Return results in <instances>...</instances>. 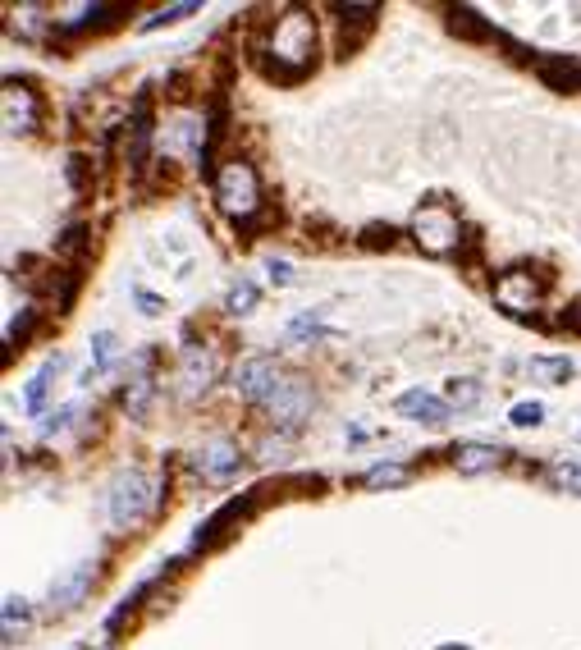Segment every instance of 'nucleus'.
Here are the masks:
<instances>
[{"mask_svg":"<svg viewBox=\"0 0 581 650\" xmlns=\"http://www.w3.org/2000/svg\"><path fill=\"white\" fill-rule=\"evenodd\" d=\"M261 55H275V65L266 69L270 78H280L284 74V60H289V83L293 78H302L307 69H312V55H316V28L307 14L289 10L284 19H275V28H270V46Z\"/></svg>","mask_w":581,"mask_h":650,"instance_id":"1","label":"nucleus"},{"mask_svg":"<svg viewBox=\"0 0 581 650\" xmlns=\"http://www.w3.org/2000/svg\"><path fill=\"white\" fill-rule=\"evenodd\" d=\"M216 202L229 220L248 225L252 216L261 211V179L248 161H229L225 170L216 174Z\"/></svg>","mask_w":581,"mask_h":650,"instance_id":"2","label":"nucleus"},{"mask_svg":"<svg viewBox=\"0 0 581 650\" xmlns=\"http://www.w3.org/2000/svg\"><path fill=\"white\" fill-rule=\"evenodd\" d=\"M458 234H463V225H458V216H453L444 202L417 206V216H412V239H417L421 252H431V257H453L458 243H463Z\"/></svg>","mask_w":581,"mask_h":650,"instance_id":"3","label":"nucleus"},{"mask_svg":"<svg viewBox=\"0 0 581 650\" xmlns=\"http://www.w3.org/2000/svg\"><path fill=\"white\" fill-rule=\"evenodd\" d=\"M151 509V486L142 472H119L110 481V522L115 527H138Z\"/></svg>","mask_w":581,"mask_h":650,"instance_id":"4","label":"nucleus"},{"mask_svg":"<svg viewBox=\"0 0 581 650\" xmlns=\"http://www.w3.org/2000/svg\"><path fill=\"white\" fill-rule=\"evenodd\" d=\"M495 303L504 307L508 316H531V312L540 307V280H536L531 271H508V275H499Z\"/></svg>","mask_w":581,"mask_h":650,"instance_id":"5","label":"nucleus"},{"mask_svg":"<svg viewBox=\"0 0 581 650\" xmlns=\"http://www.w3.org/2000/svg\"><path fill=\"white\" fill-rule=\"evenodd\" d=\"M234 385H238V394H243V399L270 403L275 394L284 390V376H280V367H275L270 358H248L243 367L234 371Z\"/></svg>","mask_w":581,"mask_h":650,"instance_id":"6","label":"nucleus"},{"mask_svg":"<svg viewBox=\"0 0 581 650\" xmlns=\"http://www.w3.org/2000/svg\"><path fill=\"white\" fill-rule=\"evenodd\" d=\"M37 124V97L19 83H5V133H28Z\"/></svg>","mask_w":581,"mask_h":650,"instance_id":"7","label":"nucleus"},{"mask_svg":"<svg viewBox=\"0 0 581 650\" xmlns=\"http://www.w3.org/2000/svg\"><path fill=\"white\" fill-rule=\"evenodd\" d=\"M399 412L403 417H412V422H421V426H444L449 422V403L435 399V394H426V390L399 394Z\"/></svg>","mask_w":581,"mask_h":650,"instance_id":"8","label":"nucleus"},{"mask_svg":"<svg viewBox=\"0 0 581 650\" xmlns=\"http://www.w3.org/2000/svg\"><path fill=\"white\" fill-rule=\"evenodd\" d=\"M536 74L545 78L554 92H577L581 87V60H572V55H540Z\"/></svg>","mask_w":581,"mask_h":650,"instance_id":"9","label":"nucleus"},{"mask_svg":"<svg viewBox=\"0 0 581 650\" xmlns=\"http://www.w3.org/2000/svg\"><path fill=\"white\" fill-rule=\"evenodd\" d=\"M243 467V454L234 445H211L197 454V477L202 481H229Z\"/></svg>","mask_w":581,"mask_h":650,"instance_id":"10","label":"nucleus"},{"mask_svg":"<svg viewBox=\"0 0 581 650\" xmlns=\"http://www.w3.org/2000/svg\"><path fill=\"white\" fill-rule=\"evenodd\" d=\"M92 577H97V568H92V564H78L74 577H65L60 586H51V609H60V614H65V609H74L78 600L92 591Z\"/></svg>","mask_w":581,"mask_h":650,"instance_id":"11","label":"nucleus"},{"mask_svg":"<svg viewBox=\"0 0 581 650\" xmlns=\"http://www.w3.org/2000/svg\"><path fill=\"white\" fill-rule=\"evenodd\" d=\"M183 390L188 394H197V390H206L211 380H216V362H211V353L206 348H183Z\"/></svg>","mask_w":581,"mask_h":650,"instance_id":"12","label":"nucleus"},{"mask_svg":"<svg viewBox=\"0 0 581 650\" xmlns=\"http://www.w3.org/2000/svg\"><path fill=\"white\" fill-rule=\"evenodd\" d=\"M307 399H312V394H307V385H298V380H284V390L270 399V412H275L284 426H293L302 412H307Z\"/></svg>","mask_w":581,"mask_h":650,"instance_id":"13","label":"nucleus"},{"mask_svg":"<svg viewBox=\"0 0 581 650\" xmlns=\"http://www.w3.org/2000/svg\"><path fill=\"white\" fill-rule=\"evenodd\" d=\"M147 367H151V353H142V358H138V376H133L129 390H124V412H129V417H142V412H147V403H151V394H156Z\"/></svg>","mask_w":581,"mask_h":650,"instance_id":"14","label":"nucleus"},{"mask_svg":"<svg viewBox=\"0 0 581 650\" xmlns=\"http://www.w3.org/2000/svg\"><path fill=\"white\" fill-rule=\"evenodd\" d=\"M499 449L495 445H458L453 449V467L458 472H490V467H499Z\"/></svg>","mask_w":581,"mask_h":650,"instance_id":"15","label":"nucleus"},{"mask_svg":"<svg viewBox=\"0 0 581 650\" xmlns=\"http://www.w3.org/2000/svg\"><path fill=\"white\" fill-rule=\"evenodd\" d=\"M28 618H33L28 614V600H19V596L5 600V641H10V646H14V637L28 628Z\"/></svg>","mask_w":581,"mask_h":650,"instance_id":"16","label":"nucleus"},{"mask_svg":"<svg viewBox=\"0 0 581 650\" xmlns=\"http://www.w3.org/2000/svg\"><path fill=\"white\" fill-rule=\"evenodd\" d=\"M60 362H65V358H46V362H42V371H37V376L28 380V408H42L46 385H51V376L60 371Z\"/></svg>","mask_w":581,"mask_h":650,"instance_id":"17","label":"nucleus"},{"mask_svg":"<svg viewBox=\"0 0 581 650\" xmlns=\"http://www.w3.org/2000/svg\"><path fill=\"white\" fill-rule=\"evenodd\" d=\"M531 371H536L540 380L563 385V380H572V358H531Z\"/></svg>","mask_w":581,"mask_h":650,"instance_id":"18","label":"nucleus"},{"mask_svg":"<svg viewBox=\"0 0 581 650\" xmlns=\"http://www.w3.org/2000/svg\"><path fill=\"white\" fill-rule=\"evenodd\" d=\"M412 472L403 463H376L371 472H366V486H403Z\"/></svg>","mask_w":581,"mask_h":650,"instance_id":"19","label":"nucleus"},{"mask_svg":"<svg viewBox=\"0 0 581 650\" xmlns=\"http://www.w3.org/2000/svg\"><path fill=\"white\" fill-rule=\"evenodd\" d=\"M481 380H449V403L453 408H476L481 403Z\"/></svg>","mask_w":581,"mask_h":650,"instance_id":"20","label":"nucleus"},{"mask_svg":"<svg viewBox=\"0 0 581 650\" xmlns=\"http://www.w3.org/2000/svg\"><path fill=\"white\" fill-rule=\"evenodd\" d=\"M225 307L234 316H248L252 307H257V284H248V280H238L234 289H229V298H225Z\"/></svg>","mask_w":581,"mask_h":650,"instance_id":"21","label":"nucleus"},{"mask_svg":"<svg viewBox=\"0 0 581 650\" xmlns=\"http://www.w3.org/2000/svg\"><path fill=\"white\" fill-rule=\"evenodd\" d=\"M549 481L563 490H572V495H581V463H572V458H563V463L549 467Z\"/></svg>","mask_w":581,"mask_h":650,"instance_id":"22","label":"nucleus"},{"mask_svg":"<svg viewBox=\"0 0 581 650\" xmlns=\"http://www.w3.org/2000/svg\"><path fill=\"white\" fill-rule=\"evenodd\" d=\"M110 362H115V335L97 330V335H92V371H106Z\"/></svg>","mask_w":581,"mask_h":650,"instance_id":"23","label":"nucleus"},{"mask_svg":"<svg viewBox=\"0 0 581 650\" xmlns=\"http://www.w3.org/2000/svg\"><path fill=\"white\" fill-rule=\"evenodd\" d=\"M289 335H293V339H321V335H325L321 312H307V316H298V321L289 325Z\"/></svg>","mask_w":581,"mask_h":650,"instance_id":"24","label":"nucleus"},{"mask_svg":"<svg viewBox=\"0 0 581 650\" xmlns=\"http://www.w3.org/2000/svg\"><path fill=\"white\" fill-rule=\"evenodd\" d=\"M183 14H197V5L188 0V5H170V10H156L151 19H142V33H151V28H161V23H174V19H183Z\"/></svg>","mask_w":581,"mask_h":650,"instance_id":"25","label":"nucleus"},{"mask_svg":"<svg viewBox=\"0 0 581 650\" xmlns=\"http://www.w3.org/2000/svg\"><path fill=\"white\" fill-rule=\"evenodd\" d=\"M508 422L513 426H540L545 422V403H517V408L508 412Z\"/></svg>","mask_w":581,"mask_h":650,"instance_id":"26","label":"nucleus"},{"mask_svg":"<svg viewBox=\"0 0 581 650\" xmlns=\"http://www.w3.org/2000/svg\"><path fill=\"white\" fill-rule=\"evenodd\" d=\"M69 417H74V408H60V412H51V417H46V426H42V431H46V435L65 431V422H69Z\"/></svg>","mask_w":581,"mask_h":650,"instance_id":"27","label":"nucleus"},{"mask_svg":"<svg viewBox=\"0 0 581 650\" xmlns=\"http://www.w3.org/2000/svg\"><path fill=\"white\" fill-rule=\"evenodd\" d=\"M266 271H270V280H275V284H293V266H289V261H270Z\"/></svg>","mask_w":581,"mask_h":650,"instance_id":"28","label":"nucleus"},{"mask_svg":"<svg viewBox=\"0 0 581 650\" xmlns=\"http://www.w3.org/2000/svg\"><path fill=\"white\" fill-rule=\"evenodd\" d=\"M28 325H33V312H23V316H19V321H14V325H10V335H5V339H10V344H19V339H23V335H28Z\"/></svg>","mask_w":581,"mask_h":650,"instance_id":"29","label":"nucleus"},{"mask_svg":"<svg viewBox=\"0 0 581 650\" xmlns=\"http://www.w3.org/2000/svg\"><path fill=\"white\" fill-rule=\"evenodd\" d=\"M138 307L147 316H161V298H151V293H142V289H138Z\"/></svg>","mask_w":581,"mask_h":650,"instance_id":"30","label":"nucleus"},{"mask_svg":"<svg viewBox=\"0 0 581 650\" xmlns=\"http://www.w3.org/2000/svg\"><path fill=\"white\" fill-rule=\"evenodd\" d=\"M440 650H467V646H440Z\"/></svg>","mask_w":581,"mask_h":650,"instance_id":"31","label":"nucleus"},{"mask_svg":"<svg viewBox=\"0 0 581 650\" xmlns=\"http://www.w3.org/2000/svg\"><path fill=\"white\" fill-rule=\"evenodd\" d=\"M106 650H110V646H106Z\"/></svg>","mask_w":581,"mask_h":650,"instance_id":"32","label":"nucleus"}]
</instances>
